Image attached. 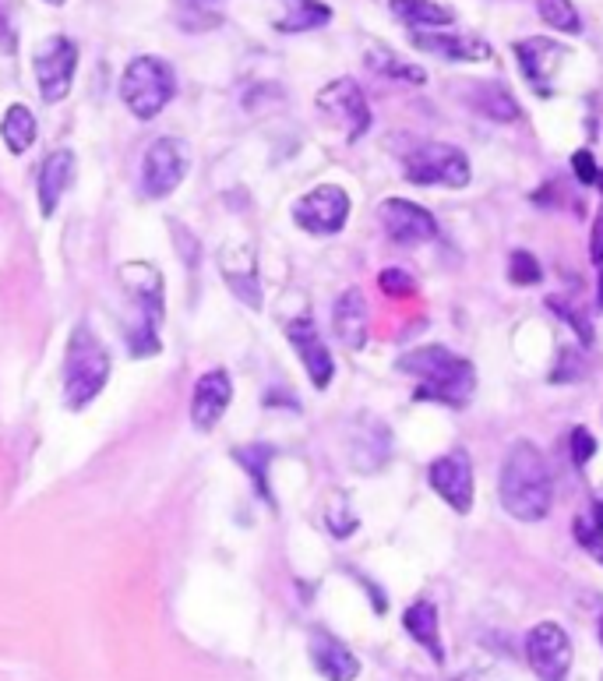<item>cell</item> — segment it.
Wrapping results in <instances>:
<instances>
[{"instance_id":"cell-1","label":"cell","mask_w":603,"mask_h":681,"mask_svg":"<svg viewBox=\"0 0 603 681\" xmlns=\"http://www.w3.org/2000/svg\"><path fill=\"white\" fill-rule=\"evenodd\" d=\"M501 509L519 523H540L551 516L554 505V484H551V466H547L544 452L533 442L519 438L508 449L505 463H501Z\"/></svg>"},{"instance_id":"cell-2","label":"cell","mask_w":603,"mask_h":681,"mask_svg":"<svg viewBox=\"0 0 603 681\" xmlns=\"http://www.w3.org/2000/svg\"><path fill=\"white\" fill-rule=\"evenodd\" d=\"M399 371L417 378L420 382L417 399H431V403L466 406L469 399H473V389H477V371H473V364L438 343L402 353Z\"/></svg>"},{"instance_id":"cell-3","label":"cell","mask_w":603,"mask_h":681,"mask_svg":"<svg viewBox=\"0 0 603 681\" xmlns=\"http://www.w3.org/2000/svg\"><path fill=\"white\" fill-rule=\"evenodd\" d=\"M106 382H110V353L99 343L92 325H75L60 367V392L67 410H85L106 389Z\"/></svg>"},{"instance_id":"cell-4","label":"cell","mask_w":603,"mask_h":681,"mask_svg":"<svg viewBox=\"0 0 603 681\" xmlns=\"http://www.w3.org/2000/svg\"><path fill=\"white\" fill-rule=\"evenodd\" d=\"M124 290L131 297V311L134 318L127 322V350L131 357H152V353L163 350V339H159V322H163V279L152 265H124Z\"/></svg>"},{"instance_id":"cell-5","label":"cell","mask_w":603,"mask_h":681,"mask_svg":"<svg viewBox=\"0 0 603 681\" xmlns=\"http://www.w3.org/2000/svg\"><path fill=\"white\" fill-rule=\"evenodd\" d=\"M177 96V78L163 57H134L120 75V99L138 120H152Z\"/></svg>"},{"instance_id":"cell-6","label":"cell","mask_w":603,"mask_h":681,"mask_svg":"<svg viewBox=\"0 0 603 681\" xmlns=\"http://www.w3.org/2000/svg\"><path fill=\"white\" fill-rule=\"evenodd\" d=\"M406 180L420 188L438 184V188L459 191L473 180V170H469V156L462 149L448 142H424L406 156Z\"/></svg>"},{"instance_id":"cell-7","label":"cell","mask_w":603,"mask_h":681,"mask_svg":"<svg viewBox=\"0 0 603 681\" xmlns=\"http://www.w3.org/2000/svg\"><path fill=\"white\" fill-rule=\"evenodd\" d=\"M314 103H318V110L332 120L335 128L343 131L346 142H357V138H364L367 128H371V106H367L364 89H360L353 78H335V82H328Z\"/></svg>"},{"instance_id":"cell-8","label":"cell","mask_w":603,"mask_h":681,"mask_svg":"<svg viewBox=\"0 0 603 681\" xmlns=\"http://www.w3.org/2000/svg\"><path fill=\"white\" fill-rule=\"evenodd\" d=\"M350 219V195L339 184H318L293 202V223L314 237H332Z\"/></svg>"},{"instance_id":"cell-9","label":"cell","mask_w":603,"mask_h":681,"mask_svg":"<svg viewBox=\"0 0 603 681\" xmlns=\"http://www.w3.org/2000/svg\"><path fill=\"white\" fill-rule=\"evenodd\" d=\"M32 68H36V85L39 96L46 103H60L71 92L75 82V68H78V46L67 36H50L39 43L36 57H32Z\"/></svg>"},{"instance_id":"cell-10","label":"cell","mask_w":603,"mask_h":681,"mask_svg":"<svg viewBox=\"0 0 603 681\" xmlns=\"http://www.w3.org/2000/svg\"><path fill=\"white\" fill-rule=\"evenodd\" d=\"M191 152L180 138H156L142 163V191L145 198H166L184 184Z\"/></svg>"},{"instance_id":"cell-11","label":"cell","mask_w":603,"mask_h":681,"mask_svg":"<svg viewBox=\"0 0 603 681\" xmlns=\"http://www.w3.org/2000/svg\"><path fill=\"white\" fill-rule=\"evenodd\" d=\"M427 480L438 491V498L452 512L466 516L473 509V494H477V477H473V459L466 449H452L445 456H438L427 466Z\"/></svg>"},{"instance_id":"cell-12","label":"cell","mask_w":603,"mask_h":681,"mask_svg":"<svg viewBox=\"0 0 603 681\" xmlns=\"http://www.w3.org/2000/svg\"><path fill=\"white\" fill-rule=\"evenodd\" d=\"M526 660L540 681H568L572 639L558 622H540L526 632Z\"/></svg>"},{"instance_id":"cell-13","label":"cell","mask_w":603,"mask_h":681,"mask_svg":"<svg viewBox=\"0 0 603 681\" xmlns=\"http://www.w3.org/2000/svg\"><path fill=\"white\" fill-rule=\"evenodd\" d=\"M378 219L392 244L417 247L438 237V219H434L424 205L410 202V198H385V202L378 205Z\"/></svg>"},{"instance_id":"cell-14","label":"cell","mask_w":603,"mask_h":681,"mask_svg":"<svg viewBox=\"0 0 603 681\" xmlns=\"http://www.w3.org/2000/svg\"><path fill=\"white\" fill-rule=\"evenodd\" d=\"M515 57H519V68L522 75H526V82L533 85L540 96H551L554 78H558L561 64L568 60V46L547 36H529L522 39V43H515Z\"/></svg>"},{"instance_id":"cell-15","label":"cell","mask_w":603,"mask_h":681,"mask_svg":"<svg viewBox=\"0 0 603 681\" xmlns=\"http://www.w3.org/2000/svg\"><path fill=\"white\" fill-rule=\"evenodd\" d=\"M286 339H290V346L300 353V360H304V371H307V378H311L314 389H328L335 378V360H332V353H328L321 332L314 329L311 318L304 315V318L286 322Z\"/></svg>"},{"instance_id":"cell-16","label":"cell","mask_w":603,"mask_h":681,"mask_svg":"<svg viewBox=\"0 0 603 681\" xmlns=\"http://www.w3.org/2000/svg\"><path fill=\"white\" fill-rule=\"evenodd\" d=\"M233 403V382L223 367H212L194 382V396H191V424L198 431H212V427L223 420V413Z\"/></svg>"},{"instance_id":"cell-17","label":"cell","mask_w":603,"mask_h":681,"mask_svg":"<svg viewBox=\"0 0 603 681\" xmlns=\"http://www.w3.org/2000/svg\"><path fill=\"white\" fill-rule=\"evenodd\" d=\"M413 46L424 53H438L445 60L455 64H480V60H491L494 50L487 39L480 36H466V32H413Z\"/></svg>"},{"instance_id":"cell-18","label":"cell","mask_w":603,"mask_h":681,"mask_svg":"<svg viewBox=\"0 0 603 681\" xmlns=\"http://www.w3.org/2000/svg\"><path fill=\"white\" fill-rule=\"evenodd\" d=\"M311 660H314V671L325 681H357L360 674V660L353 657L350 646L339 643V639L325 629L311 632Z\"/></svg>"},{"instance_id":"cell-19","label":"cell","mask_w":603,"mask_h":681,"mask_svg":"<svg viewBox=\"0 0 603 681\" xmlns=\"http://www.w3.org/2000/svg\"><path fill=\"white\" fill-rule=\"evenodd\" d=\"M71 180H75V152L71 149L50 152L43 159V166H39V209H43L46 219L64 202V191L71 188Z\"/></svg>"},{"instance_id":"cell-20","label":"cell","mask_w":603,"mask_h":681,"mask_svg":"<svg viewBox=\"0 0 603 681\" xmlns=\"http://www.w3.org/2000/svg\"><path fill=\"white\" fill-rule=\"evenodd\" d=\"M332 329H335V339H339L346 350H360V346L367 343V304H364V293H360L357 286L335 300Z\"/></svg>"},{"instance_id":"cell-21","label":"cell","mask_w":603,"mask_h":681,"mask_svg":"<svg viewBox=\"0 0 603 681\" xmlns=\"http://www.w3.org/2000/svg\"><path fill=\"white\" fill-rule=\"evenodd\" d=\"M402 629L410 632L413 643H420L427 653H431V660H445V646H441V622H438V607L431 604V600H413L410 607H406V614H402Z\"/></svg>"},{"instance_id":"cell-22","label":"cell","mask_w":603,"mask_h":681,"mask_svg":"<svg viewBox=\"0 0 603 681\" xmlns=\"http://www.w3.org/2000/svg\"><path fill=\"white\" fill-rule=\"evenodd\" d=\"M283 11L276 15V32H286V36H297V32H311L321 29V25L332 22V8L321 4V0H279Z\"/></svg>"},{"instance_id":"cell-23","label":"cell","mask_w":603,"mask_h":681,"mask_svg":"<svg viewBox=\"0 0 603 681\" xmlns=\"http://www.w3.org/2000/svg\"><path fill=\"white\" fill-rule=\"evenodd\" d=\"M392 15L402 25H410L413 32H431V29H448L455 22V11L434 0H392Z\"/></svg>"},{"instance_id":"cell-24","label":"cell","mask_w":603,"mask_h":681,"mask_svg":"<svg viewBox=\"0 0 603 681\" xmlns=\"http://www.w3.org/2000/svg\"><path fill=\"white\" fill-rule=\"evenodd\" d=\"M36 131H39L36 113H32L25 103H11L8 113L0 117V138H4V145H8L15 156H25V152L32 149Z\"/></svg>"},{"instance_id":"cell-25","label":"cell","mask_w":603,"mask_h":681,"mask_svg":"<svg viewBox=\"0 0 603 681\" xmlns=\"http://www.w3.org/2000/svg\"><path fill=\"white\" fill-rule=\"evenodd\" d=\"M367 68L378 71L381 78H395V82H410V85H424L427 82V71L410 64V60H402L395 50L388 46H371L367 50Z\"/></svg>"},{"instance_id":"cell-26","label":"cell","mask_w":603,"mask_h":681,"mask_svg":"<svg viewBox=\"0 0 603 681\" xmlns=\"http://www.w3.org/2000/svg\"><path fill=\"white\" fill-rule=\"evenodd\" d=\"M469 99H473V106H477L484 117L491 120H501V124H512V120H519V103L512 99V92L505 89V85H473V92H469Z\"/></svg>"},{"instance_id":"cell-27","label":"cell","mask_w":603,"mask_h":681,"mask_svg":"<svg viewBox=\"0 0 603 681\" xmlns=\"http://www.w3.org/2000/svg\"><path fill=\"white\" fill-rule=\"evenodd\" d=\"M572 533H575V540H579V544L593 554L596 562L603 565V502H596L589 512L575 516Z\"/></svg>"},{"instance_id":"cell-28","label":"cell","mask_w":603,"mask_h":681,"mask_svg":"<svg viewBox=\"0 0 603 681\" xmlns=\"http://www.w3.org/2000/svg\"><path fill=\"white\" fill-rule=\"evenodd\" d=\"M536 11H540V18H544L551 29L568 32V36L582 32V18L572 0H536Z\"/></svg>"},{"instance_id":"cell-29","label":"cell","mask_w":603,"mask_h":681,"mask_svg":"<svg viewBox=\"0 0 603 681\" xmlns=\"http://www.w3.org/2000/svg\"><path fill=\"white\" fill-rule=\"evenodd\" d=\"M325 526L332 537H350L353 530H357V516H353L350 502H346L343 491L332 494V502L325 505Z\"/></svg>"},{"instance_id":"cell-30","label":"cell","mask_w":603,"mask_h":681,"mask_svg":"<svg viewBox=\"0 0 603 681\" xmlns=\"http://www.w3.org/2000/svg\"><path fill=\"white\" fill-rule=\"evenodd\" d=\"M547 311H554V315H561L568 325L575 329V336L582 339V343H593V322H589V315L582 311V307H575L572 300L565 297H547Z\"/></svg>"},{"instance_id":"cell-31","label":"cell","mask_w":603,"mask_h":681,"mask_svg":"<svg viewBox=\"0 0 603 681\" xmlns=\"http://www.w3.org/2000/svg\"><path fill=\"white\" fill-rule=\"evenodd\" d=\"M508 279H512L515 286H536L544 279V269H540L533 251H522L519 247V251L508 255Z\"/></svg>"},{"instance_id":"cell-32","label":"cell","mask_w":603,"mask_h":681,"mask_svg":"<svg viewBox=\"0 0 603 681\" xmlns=\"http://www.w3.org/2000/svg\"><path fill=\"white\" fill-rule=\"evenodd\" d=\"M378 286L388 297H410V293L417 290V283H413V276L406 269H385L378 276Z\"/></svg>"},{"instance_id":"cell-33","label":"cell","mask_w":603,"mask_h":681,"mask_svg":"<svg viewBox=\"0 0 603 681\" xmlns=\"http://www.w3.org/2000/svg\"><path fill=\"white\" fill-rule=\"evenodd\" d=\"M568 445H572V463L575 466H586L596 452V438L589 435V427H572V435H568Z\"/></svg>"},{"instance_id":"cell-34","label":"cell","mask_w":603,"mask_h":681,"mask_svg":"<svg viewBox=\"0 0 603 681\" xmlns=\"http://www.w3.org/2000/svg\"><path fill=\"white\" fill-rule=\"evenodd\" d=\"M572 173H575V177H579V184H586V188H596V177H600V166H596L593 152H589V149L572 152Z\"/></svg>"},{"instance_id":"cell-35","label":"cell","mask_w":603,"mask_h":681,"mask_svg":"<svg viewBox=\"0 0 603 681\" xmlns=\"http://www.w3.org/2000/svg\"><path fill=\"white\" fill-rule=\"evenodd\" d=\"M579 375H582V357L575 350H561L558 367L551 371V382L554 385H565V382H575Z\"/></svg>"},{"instance_id":"cell-36","label":"cell","mask_w":603,"mask_h":681,"mask_svg":"<svg viewBox=\"0 0 603 681\" xmlns=\"http://www.w3.org/2000/svg\"><path fill=\"white\" fill-rule=\"evenodd\" d=\"M452 681H505L501 674L487 671V667H469V671H459Z\"/></svg>"},{"instance_id":"cell-37","label":"cell","mask_w":603,"mask_h":681,"mask_svg":"<svg viewBox=\"0 0 603 681\" xmlns=\"http://www.w3.org/2000/svg\"><path fill=\"white\" fill-rule=\"evenodd\" d=\"M596 300H600V307H603V269H600V283H596Z\"/></svg>"},{"instance_id":"cell-38","label":"cell","mask_w":603,"mask_h":681,"mask_svg":"<svg viewBox=\"0 0 603 681\" xmlns=\"http://www.w3.org/2000/svg\"><path fill=\"white\" fill-rule=\"evenodd\" d=\"M596 188H600V195H603V170H600V177H596Z\"/></svg>"},{"instance_id":"cell-39","label":"cell","mask_w":603,"mask_h":681,"mask_svg":"<svg viewBox=\"0 0 603 681\" xmlns=\"http://www.w3.org/2000/svg\"><path fill=\"white\" fill-rule=\"evenodd\" d=\"M43 4H53V8H60V4H64V0H43Z\"/></svg>"},{"instance_id":"cell-40","label":"cell","mask_w":603,"mask_h":681,"mask_svg":"<svg viewBox=\"0 0 603 681\" xmlns=\"http://www.w3.org/2000/svg\"><path fill=\"white\" fill-rule=\"evenodd\" d=\"M600 643H603V614H600Z\"/></svg>"},{"instance_id":"cell-41","label":"cell","mask_w":603,"mask_h":681,"mask_svg":"<svg viewBox=\"0 0 603 681\" xmlns=\"http://www.w3.org/2000/svg\"><path fill=\"white\" fill-rule=\"evenodd\" d=\"M600 681H603V678H600Z\"/></svg>"}]
</instances>
